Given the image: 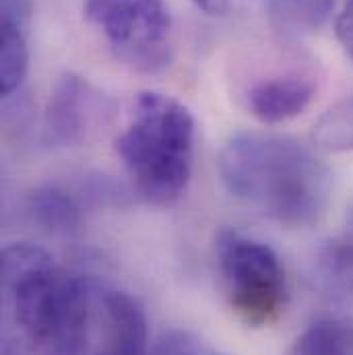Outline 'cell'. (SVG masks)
Masks as SVG:
<instances>
[{
    "mask_svg": "<svg viewBox=\"0 0 353 355\" xmlns=\"http://www.w3.org/2000/svg\"><path fill=\"white\" fill-rule=\"evenodd\" d=\"M99 289L33 244L2 250V355H91Z\"/></svg>",
    "mask_w": 353,
    "mask_h": 355,
    "instance_id": "6da1fadb",
    "label": "cell"
},
{
    "mask_svg": "<svg viewBox=\"0 0 353 355\" xmlns=\"http://www.w3.org/2000/svg\"><path fill=\"white\" fill-rule=\"evenodd\" d=\"M219 176L234 198L287 227L318 223L331 198L327 166L283 135H234L221 149Z\"/></svg>",
    "mask_w": 353,
    "mask_h": 355,
    "instance_id": "7a4b0ae2",
    "label": "cell"
},
{
    "mask_svg": "<svg viewBox=\"0 0 353 355\" xmlns=\"http://www.w3.org/2000/svg\"><path fill=\"white\" fill-rule=\"evenodd\" d=\"M116 149L141 198L160 207L172 205L186 192L192 176L194 116L170 95L139 93Z\"/></svg>",
    "mask_w": 353,
    "mask_h": 355,
    "instance_id": "3957f363",
    "label": "cell"
},
{
    "mask_svg": "<svg viewBox=\"0 0 353 355\" xmlns=\"http://www.w3.org/2000/svg\"><path fill=\"white\" fill-rule=\"evenodd\" d=\"M217 263L223 289L234 314L252 329L281 318L287 306V275L277 252L238 232H221Z\"/></svg>",
    "mask_w": 353,
    "mask_h": 355,
    "instance_id": "277c9868",
    "label": "cell"
},
{
    "mask_svg": "<svg viewBox=\"0 0 353 355\" xmlns=\"http://www.w3.org/2000/svg\"><path fill=\"white\" fill-rule=\"evenodd\" d=\"M85 19L114 56L139 73H160L174 58V15L166 0H87Z\"/></svg>",
    "mask_w": 353,
    "mask_h": 355,
    "instance_id": "5b68a950",
    "label": "cell"
},
{
    "mask_svg": "<svg viewBox=\"0 0 353 355\" xmlns=\"http://www.w3.org/2000/svg\"><path fill=\"white\" fill-rule=\"evenodd\" d=\"M105 116V99L79 75H62L50 91L44 135L50 145L75 147L95 135Z\"/></svg>",
    "mask_w": 353,
    "mask_h": 355,
    "instance_id": "8992f818",
    "label": "cell"
},
{
    "mask_svg": "<svg viewBox=\"0 0 353 355\" xmlns=\"http://www.w3.org/2000/svg\"><path fill=\"white\" fill-rule=\"evenodd\" d=\"M318 91V75L308 64L259 75L242 89V105L263 124H281L300 116Z\"/></svg>",
    "mask_w": 353,
    "mask_h": 355,
    "instance_id": "52a82bcc",
    "label": "cell"
},
{
    "mask_svg": "<svg viewBox=\"0 0 353 355\" xmlns=\"http://www.w3.org/2000/svg\"><path fill=\"white\" fill-rule=\"evenodd\" d=\"M147 316L143 306L120 289H99L97 333L91 355H147Z\"/></svg>",
    "mask_w": 353,
    "mask_h": 355,
    "instance_id": "ba28073f",
    "label": "cell"
},
{
    "mask_svg": "<svg viewBox=\"0 0 353 355\" xmlns=\"http://www.w3.org/2000/svg\"><path fill=\"white\" fill-rule=\"evenodd\" d=\"M268 25L285 42H298L322 29L335 0H261Z\"/></svg>",
    "mask_w": 353,
    "mask_h": 355,
    "instance_id": "9c48e42d",
    "label": "cell"
},
{
    "mask_svg": "<svg viewBox=\"0 0 353 355\" xmlns=\"http://www.w3.org/2000/svg\"><path fill=\"white\" fill-rule=\"evenodd\" d=\"M27 213L48 234L71 236L79 232L83 209L79 200L60 186H42L27 196Z\"/></svg>",
    "mask_w": 353,
    "mask_h": 355,
    "instance_id": "30bf717a",
    "label": "cell"
},
{
    "mask_svg": "<svg viewBox=\"0 0 353 355\" xmlns=\"http://www.w3.org/2000/svg\"><path fill=\"white\" fill-rule=\"evenodd\" d=\"M285 355H353V320L320 318L304 329Z\"/></svg>",
    "mask_w": 353,
    "mask_h": 355,
    "instance_id": "8fae6325",
    "label": "cell"
},
{
    "mask_svg": "<svg viewBox=\"0 0 353 355\" xmlns=\"http://www.w3.org/2000/svg\"><path fill=\"white\" fill-rule=\"evenodd\" d=\"M316 268L329 287L353 291V215L345 230L320 248Z\"/></svg>",
    "mask_w": 353,
    "mask_h": 355,
    "instance_id": "7c38bea8",
    "label": "cell"
},
{
    "mask_svg": "<svg viewBox=\"0 0 353 355\" xmlns=\"http://www.w3.org/2000/svg\"><path fill=\"white\" fill-rule=\"evenodd\" d=\"M312 141L325 151H353V97L335 103L320 116L314 126Z\"/></svg>",
    "mask_w": 353,
    "mask_h": 355,
    "instance_id": "4fadbf2b",
    "label": "cell"
},
{
    "mask_svg": "<svg viewBox=\"0 0 353 355\" xmlns=\"http://www.w3.org/2000/svg\"><path fill=\"white\" fill-rule=\"evenodd\" d=\"M151 355H194V341L186 333H170L155 343Z\"/></svg>",
    "mask_w": 353,
    "mask_h": 355,
    "instance_id": "5bb4252c",
    "label": "cell"
},
{
    "mask_svg": "<svg viewBox=\"0 0 353 355\" xmlns=\"http://www.w3.org/2000/svg\"><path fill=\"white\" fill-rule=\"evenodd\" d=\"M337 37L347 52V56L353 60V0H345L339 17H337Z\"/></svg>",
    "mask_w": 353,
    "mask_h": 355,
    "instance_id": "9a60e30c",
    "label": "cell"
},
{
    "mask_svg": "<svg viewBox=\"0 0 353 355\" xmlns=\"http://www.w3.org/2000/svg\"><path fill=\"white\" fill-rule=\"evenodd\" d=\"M198 8H203L207 15H215V17H223L227 12H232L240 0H192Z\"/></svg>",
    "mask_w": 353,
    "mask_h": 355,
    "instance_id": "2e32d148",
    "label": "cell"
}]
</instances>
